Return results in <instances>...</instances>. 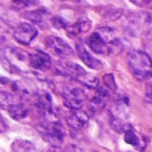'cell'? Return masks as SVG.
<instances>
[{"mask_svg":"<svg viewBox=\"0 0 152 152\" xmlns=\"http://www.w3.org/2000/svg\"><path fill=\"white\" fill-rule=\"evenodd\" d=\"M128 67L139 80H148L152 76V59L144 51H132L128 55Z\"/></svg>","mask_w":152,"mask_h":152,"instance_id":"1","label":"cell"},{"mask_svg":"<svg viewBox=\"0 0 152 152\" xmlns=\"http://www.w3.org/2000/svg\"><path fill=\"white\" fill-rule=\"evenodd\" d=\"M56 69H58V72L60 75H64V76H67V77L72 79V80L79 81V83L87 86L88 88H97V87H99V79L87 74L77 64L61 61V63H59L58 66H56Z\"/></svg>","mask_w":152,"mask_h":152,"instance_id":"2","label":"cell"},{"mask_svg":"<svg viewBox=\"0 0 152 152\" xmlns=\"http://www.w3.org/2000/svg\"><path fill=\"white\" fill-rule=\"evenodd\" d=\"M128 100L124 97L121 100L115 102V104L111 107L110 110V124L115 131L118 132H124L132 129V127L128 124Z\"/></svg>","mask_w":152,"mask_h":152,"instance_id":"3","label":"cell"},{"mask_svg":"<svg viewBox=\"0 0 152 152\" xmlns=\"http://www.w3.org/2000/svg\"><path fill=\"white\" fill-rule=\"evenodd\" d=\"M37 131L40 136L48 142L52 147H60L64 143L66 137V129L58 120H44L37 124Z\"/></svg>","mask_w":152,"mask_h":152,"instance_id":"4","label":"cell"},{"mask_svg":"<svg viewBox=\"0 0 152 152\" xmlns=\"http://www.w3.org/2000/svg\"><path fill=\"white\" fill-rule=\"evenodd\" d=\"M87 99V94L81 88L77 87H66L63 91V102L64 105L71 108L72 111L80 110Z\"/></svg>","mask_w":152,"mask_h":152,"instance_id":"5","label":"cell"},{"mask_svg":"<svg viewBox=\"0 0 152 152\" xmlns=\"http://www.w3.org/2000/svg\"><path fill=\"white\" fill-rule=\"evenodd\" d=\"M36 35H37V28L34 24H29V23L19 24L15 28V31H13V37L20 44H24V45L29 44L36 37Z\"/></svg>","mask_w":152,"mask_h":152,"instance_id":"6","label":"cell"},{"mask_svg":"<svg viewBox=\"0 0 152 152\" xmlns=\"http://www.w3.org/2000/svg\"><path fill=\"white\" fill-rule=\"evenodd\" d=\"M45 44L53 53H56L60 58H67V56L72 55V52H74L71 45L59 36H48L45 39Z\"/></svg>","mask_w":152,"mask_h":152,"instance_id":"7","label":"cell"},{"mask_svg":"<svg viewBox=\"0 0 152 152\" xmlns=\"http://www.w3.org/2000/svg\"><path fill=\"white\" fill-rule=\"evenodd\" d=\"M87 44H88V47L91 48L95 53H99V55H110L111 51H112L110 48V45L104 42V39H103L97 32H94V34L87 39Z\"/></svg>","mask_w":152,"mask_h":152,"instance_id":"8","label":"cell"},{"mask_svg":"<svg viewBox=\"0 0 152 152\" xmlns=\"http://www.w3.org/2000/svg\"><path fill=\"white\" fill-rule=\"evenodd\" d=\"M29 64H31L32 68L39 69V71H47L51 68V58L50 55H47L45 52L42 51H37V52L29 55Z\"/></svg>","mask_w":152,"mask_h":152,"instance_id":"9","label":"cell"},{"mask_svg":"<svg viewBox=\"0 0 152 152\" xmlns=\"http://www.w3.org/2000/svg\"><path fill=\"white\" fill-rule=\"evenodd\" d=\"M108 99H110V91H108V88H102V87L97 88L96 95L94 96L91 104H89V110L94 113L103 111L105 108V105H107Z\"/></svg>","mask_w":152,"mask_h":152,"instance_id":"10","label":"cell"},{"mask_svg":"<svg viewBox=\"0 0 152 152\" xmlns=\"http://www.w3.org/2000/svg\"><path fill=\"white\" fill-rule=\"evenodd\" d=\"M96 32L104 39V42L110 45L111 50H116V48H118V51H120L121 43H120V40H119L118 35H116L113 28H111V27H100Z\"/></svg>","mask_w":152,"mask_h":152,"instance_id":"11","label":"cell"},{"mask_svg":"<svg viewBox=\"0 0 152 152\" xmlns=\"http://www.w3.org/2000/svg\"><path fill=\"white\" fill-rule=\"evenodd\" d=\"M76 52H77L79 58L83 60V63L86 64L87 67H89V68H92V69H100V68H103L102 61L97 60L95 56H92L91 53H89L88 51L86 50V47H84L81 43H79V44L76 45Z\"/></svg>","mask_w":152,"mask_h":152,"instance_id":"12","label":"cell"},{"mask_svg":"<svg viewBox=\"0 0 152 152\" xmlns=\"http://www.w3.org/2000/svg\"><path fill=\"white\" fill-rule=\"evenodd\" d=\"M67 123L72 127V128L80 129L83 127H86V124L88 123V115L86 111L83 110H75L67 118Z\"/></svg>","mask_w":152,"mask_h":152,"instance_id":"13","label":"cell"},{"mask_svg":"<svg viewBox=\"0 0 152 152\" xmlns=\"http://www.w3.org/2000/svg\"><path fill=\"white\" fill-rule=\"evenodd\" d=\"M26 16L28 19H31L35 24H37V26H40V27H44V28L48 26V20H50V19L52 20L51 13L48 12V10H45V8H39V10L27 12Z\"/></svg>","mask_w":152,"mask_h":152,"instance_id":"14","label":"cell"},{"mask_svg":"<svg viewBox=\"0 0 152 152\" xmlns=\"http://www.w3.org/2000/svg\"><path fill=\"white\" fill-rule=\"evenodd\" d=\"M35 105L43 113H52V97L48 92H39L34 99Z\"/></svg>","mask_w":152,"mask_h":152,"instance_id":"15","label":"cell"},{"mask_svg":"<svg viewBox=\"0 0 152 152\" xmlns=\"http://www.w3.org/2000/svg\"><path fill=\"white\" fill-rule=\"evenodd\" d=\"M8 112H10L11 118L15 120H21L28 115V110L23 103H13V104L8 105Z\"/></svg>","mask_w":152,"mask_h":152,"instance_id":"16","label":"cell"},{"mask_svg":"<svg viewBox=\"0 0 152 152\" xmlns=\"http://www.w3.org/2000/svg\"><path fill=\"white\" fill-rule=\"evenodd\" d=\"M124 140H126V143H128L129 145H134V147L140 148V150L144 148V142L142 140L140 135L134 132V129H129V131H127L126 134H124Z\"/></svg>","mask_w":152,"mask_h":152,"instance_id":"17","label":"cell"},{"mask_svg":"<svg viewBox=\"0 0 152 152\" xmlns=\"http://www.w3.org/2000/svg\"><path fill=\"white\" fill-rule=\"evenodd\" d=\"M89 27H91V21H89L88 19H81V20H79L76 24H72V26L67 27V31L71 35H77V34H81V32L88 31Z\"/></svg>","mask_w":152,"mask_h":152,"instance_id":"18","label":"cell"},{"mask_svg":"<svg viewBox=\"0 0 152 152\" xmlns=\"http://www.w3.org/2000/svg\"><path fill=\"white\" fill-rule=\"evenodd\" d=\"M11 150H12V152H31L34 150V144L31 142H28V140L18 139L12 143Z\"/></svg>","mask_w":152,"mask_h":152,"instance_id":"19","label":"cell"},{"mask_svg":"<svg viewBox=\"0 0 152 152\" xmlns=\"http://www.w3.org/2000/svg\"><path fill=\"white\" fill-rule=\"evenodd\" d=\"M103 80H104L105 86H107V88H110L111 91L116 92V84H115V79H113V76L111 74L105 75L104 77H103Z\"/></svg>","mask_w":152,"mask_h":152,"instance_id":"20","label":"cell"},{"mask_svg":"<svg viewBox=\"0 0 152 152\" xmlns=\"http://www.w3.org/2000/svg\"><path fill=\"white\" fill-rule=\"evenodd\" d=\"M51 21H52L53 26H55L56 28H59V29H60V28H66V29H67V27H68L67 21L64 20L63 18H60V16H53Z\"/></svg>","mask_w":152,"mask_h":152,"instance_id":"21","label":"cell"},{"mask_svg":"<svg viewBox=\"0 0 152 152\" xmlns=\"http://www.w3.org/2000/svg\"><path fill=\"white\" fill-rule=\"evenodd\" d=\"M0 102H1V105L3 107H7V104H13V103H11L12 102V96H11V94H8V92H5V91H3L1 94H0Z\"/></svg>","mask_w":152,"mask_h":152,"instance_id":"22","label":"cell"},{"mask_svg":"<svg viewBox=\"0 0 152 152\" xmlns=\"http://www.w3.org/2000/svg\"><path fill=\"white\" fill-rule=\"evenodd\" d=\"M145 97H147L150 102H152V83L147 84V88H145Z\"/></svg>","mask_w":152,"mask_h":152,"instance_id":"23","label":"cell"},{"mask_svg":"<svg viewBox=\"0 0 152 152\" xmlns=\"http://www.w3.org/2000/svg\"><path fill=\"white\" fill-rule=\"evenodd\" d=\"M64 152H80L77 147H75V145H68V147L64 150Z\"/></svg>","mask_w":152,"mask_h":152,"instance_id":"24","label":"cell"},{"mask_svg":"<svg viewBox=\"0 0 152 152\" xmlns=\"http://www.w3.org/2000/svg\"><path fill=\"white\" fill-rule=\"evenodd\" d=\"M136 5H152V1H134Z\"/></svg>","mask_w":152,"mask_h":152,"instance_id":"25","label":"cell"},{"mask_svg":"<svg viewBox=\"0 0 152 152\" xmlns=\"http://www.w3.org/2000/svg\"><path fill=\"white\" fill-rule=\"evenodd\" d=\"M92 152H97V151H92Z\"/></svg>","mask_w":152,"mask_h":152,"instance_id":"26","label":"cell"}]
</instances>
